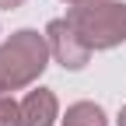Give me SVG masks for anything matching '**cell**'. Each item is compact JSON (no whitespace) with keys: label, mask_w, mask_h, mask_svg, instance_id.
<instances>
[{"label":"cell","mask_w":126,"mask_h":126,"mask_svg":"<svg viewBox=\"0 0 126 126\" xmlns=\"http://www.w3.org/2000/svg\"><path fill=\"white\" fill-rule=\"evenodd\" d=\"M18 105H21L18 126H56V119H60V98H56L49 88L28 91Z\"/></svg>","instance_id":"obj_4"},{"label":"cell","mask_w":126,"mask_h":126,"mask_svg":"<svg viewBox=\"0 0 126 126\" xmlns=\"http://www.w3.org/2000/svg\"><path fill=\"white\" fill-rule=\"evenodd\" d=\"M25 0H0V11H14V7H21Z\"/></svg>","instance_id":"obj_7"},{"label":"cell","mask_w":126,"mask_h":126,"mask_svg":"<svg viewBox=\"0 0 126 126\" xmlns=\"http://www.w3.org/2000/svg\"><path fill=\"white\" fill-rule=\"evenodd\" d=\"M18 119H21V105L11 94H0V126H18Z\"/></svg>","instance_id":"obj_6"},{"label":"cell","mask_w":126,"mask_h":126,"mask_svg":"<svg viewBox=\"0 0 126 126\" xmlns=\"http://www.w3.org/2000/svg\"><path fill=\"white\" fill-rule=\"evenodd\" d=\"M67 21L77 28L94 53L116 49L126 42V4L123 0H84L67 11Z\"/></svg>","instance_id":"obj_2"},{"label":"cell","mask_w":126,"mask_h":126,"mask_svg":"<svg viewBox=\"0 0 126 126\" xmlns=\"http://www.w3.org/2000/svg\"><path fill=\"white\" fill-rule=\"evenodd\" d=\"M49 42L46 32L35 28H18L0 42V94L21 91L28 84H35L42 70L49 67Z\"/></svg>","instance_id":"obj_1"},{"label":"cell","mask_w":126,"mask_h":126,"mask_svg":"<svg viewBox=\"0 0 126 126\" xmlns=\"http://www.w3.org/2000/svg\"><path fill=\"white\" fill-rule=\"evenodd\" d=\"M63 4H70V7H74V4H84V0H63Z\"/></svg>","instance_id":"obj_9"},{"label":"cell","mask_w":126,"mask_h":126,"mask_svg":"<svg viewBox=\"0 0 126 126\" xmlns=\"http://www.w3.org/2000/svg\"><path fill=\"white\" fill-rule=\"evenodd\" d=\"M116 123H119V126H126V105L119 109V116H116Z\"/></svg>","instance_id":"obj_8"},{"label":"cell","mask_w":126,"mask_h":126,"mask_svg":"<svg viewBox=\"0 0 126 126\" xmlns=\"http://www.w3.org/2000/svg\"><path fill=\"white\" fill-rule=\"evenodd\" d=\"M46 42H49L53 60L63 70H84L88 60H91V53H94L91 46L77 35V28L67 18H53L49 25H46Z\"/></svg>","instance_id":"obj_3"},{"label":"cell","mask_w":126,"mask_h":126,"mask_svg":"<svg viewBox=\"0 0 126 126\" xmlns=\"http://www.w3.org/2000/svg\"><path fill=\"white\" fill-rule=\"evenodd\" d=\"M60 126H109L105 119V109L94 105V102H74L67 109V116H63Z\"/></svg>","instance_id":"obj_5"}]
</instances>
